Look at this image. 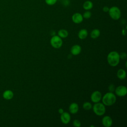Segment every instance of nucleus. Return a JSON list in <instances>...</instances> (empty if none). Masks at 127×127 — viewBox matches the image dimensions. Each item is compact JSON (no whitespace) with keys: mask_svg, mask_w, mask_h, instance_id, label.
Wrapping results in <instances>:
<instances>
[{"mask_svg":"<svg viewBox=\"0 0 127 127\" xmlns=\"http://www.w3.org/2000/svg\"><path fill=\"white\" fill-rule=\"evenodd\" d=\"M58 36L61 38H65L68 35V33L67 30L65 29H61L58 31Z\"/></svg>","mask_w":127,"mask_h":127,"instance_id":"obj_18","label":"nucleus"},{"mask_svg":"<svg viewBox=\"0 0 127 127\" xmlns=\"http://www.w3.org/2000/svg\"><path fill=\"white\" fill-rule=\"evenodd\" d=\"M100 35V31L98 29H93L90 33V37L93 39L97 38Z\"/></svg>","mask_w":127,"mask_h":127,"instance_id":"obj_17","label":"nucleus"},{"mask_svg":"<svg viewBox=\"0 0 127 127\" xmlns=\"http://www.w3.org/2000/svg\"><path fill=\"white\" fill-rule=\"evenodd\" d=\"M126 30H125V29H123V30H122V34L123 35H126Z\"/></svg>","mask_w":127,"mask_h":127,"instance_id":"obj_28","label":"nucleus"},{"mask_svg":"<svg viewBox=\"0 0 127 127\" xmlns=\"http://www.w3.org/2000/svg\"><path fill=\"white\" fill-rule=\"evenodd\" d=\"M115 86L114 84H111L110 85V86H109V90L110 91V92H113L114 91H115Z\"/></svg>","mask_w":127,"mask_h":127,"instance_id":"obj_24","label":"nucleus"},{"mask_svg":"<svg viewBox=\"0 0 127 127\" xmlns=\"http://www.w3.org/2000/svg\"><path fill=\"white\" fill-rule=\"evenodd\" d=\"M51 45L53 47L56 49L61 48L63 45V41L58 35H54L50 40Z\"/></svg>","mask_w":127,"mask_h":127,"instance_id":"obj_5","label":"nucleus"},{"mask_svg":"<svg viewBox=\"0 0 127 127\" xmlns=\"http://www.w3.org/2000/svg\"><path fill=\"white\" fill-rule=\"evenodd\" d=\"M61 120L64 124H67L70 121V116L67 112H64L61 115Z\"/></svg>","mask_w":127,"mask_h":127,"instance_id":"obj_9","label":"nucleus"},{"mask_svg":"<svg viewBox=\"0 0 127 127\" xmlns=\"http://www.w3.org/2000/svg\"><path fill=\"white\" fill-rule=\"evenodd\" d=\"M120 58L122 59H126L127 58V54L125 52H122L120 55Z\"/></svg>","mask_w":127,"mask_h":127,"instance_id":"obj_23","label":"nucleus"},{"mask_svg":"<svg viewBox=\"0 0 127 127\" xmlns=\"http://www.w3.org/2000/svg\"><path fill=\"white\" fill-rule=\"evenodd\" d=\"M45 2L47 4L49 5H54L57 1L58 0H45Z\"/></svg>","mask_w":127,"mask_h":127,"instance_id":"obj_21","label":"nucleus"},{"mask_svg":"<svg viewBox=\"0 0 127 127\" xmlns=\"http://www.w3.org/2000/svg\"><path fill=\"white\" fill-rule=\"evenodd\" d=\"M102 123L104 127H110L112 125L113 121L112 118L108 116H106L103 118L102 120Z\"/></svg>","mask_w":127,"mask_h":127,"instance_id":"obj_10","label":"nucleus"},{"mask_svg":"<svg viewBox=\"0 0 127 127\" xmlns=\"http://www.w3.org/2000/svg\"><path fill=\"white\" fill-rule=\"evenodd\" d=\"M117 77L121 80H123L126 77V72L123 69H120L117 72Z\"/></svg>","mask_w":127,"mask_h":127,"instance_id":"obj_16","label":"nucleus"},{"mask_svg":"<svg viewBox=\"0 0 127 127\" xmlns=\"http://www.w3.org/2000/svg\"><path fill=\"white\" fill-rule=\"evenodd\" d=\"M120 55L116 51H112L107 56L108 64L112 66H117L120 62Z\"/></svg>","mask_w":127,"mask_h":127,"instance_id":"obj_1","label":"nucleus"},{"mask_svg":"<svg viewBox=\"0 0 127 127\" xmlns=\"http://www.w3.org/2000/svg\"><path fill=\"white\" fill-rule=\"evenodd\" d=\"M93 110L94 113L97 116H101L103 115L106 111L105 105L103 103H95L93 107Z\"/></svg>","mask_w":127,"mask_h":127,"instance_id":"obj_4","label":"nucleus"},{"mask_svg":"<svg viewBox=\"0 0 127 127\" xmlns=\"http://www.w3.org/2000/svg\"><path fill=\"white\" fill-rule=\"evenodd\" d=\"M73 125L74 127H80L81 126V123L78 120H74L73 122Z\"/></svg>","mask_w":127,"mask_h":127,"instance_id":"obj_22","label":"nucleus"},{"mask_svg":"<svg viewBox=\"0 0 127 127\" xmlns=\"http://www.w3.org/2000/svg\"><path fill=\"white\" fill-rule=\"evenodd\" d=\"M93 7V3L90 0H86L83 4V8L85 10H89Z\"/></svg>","mask_w":127,"mask_h":127,"instance_id":"obj_14","label":"nucleus"},{"mask_svg":"<svg viewBox=\"0 0 127 127\" xmlns=\"http://www.w3.org/2000/svg\"><path fill=\"white\" fill-rule=\"evenodd\" d=\"M91 100L94 103L99 102L102 98L101 93L99 91H94L91 95Z\"/></svg>","mask_w":127,"mask_h":127,"instance_id":"obj_7","label":"nucleus"},{"mask_svg":"<svg viewBox=\"0 0 127 127\" xmlns=\"http://www.w3.org/2000/svg\"><path fill=\"white\" fill-rule=\"evenodd\" d=\"M92 108V104L89 102H85L83 104V108L85 110H89Z\"/></svg>","mask_w":127,"mask_h":127,"instance_id":"obj_19","label":"nucleus"},{"mask_svg":"<svg viewBox=\"0 0 127 127\" xmlns=\"http://www.w3.org/2000/svg\"><path fill=\"white\" fill-rule=\"evenodd\" d=\"M117 95L120 97L125 96L127 93V88L125 86L120 85L118 86L115 89Z\"/></svg>","mask_w":127,"mask_h":127,"instance_id":"obj_6","label":"nucleus"},{"mask_svg":"<svg viewBox=\"0 0 127 127\" xmlns=\"http://www.w3.org/2000/svg\"><path fill=\"white\" fill-rule=\"evenodd\" d=\"M83 17L82 16V15L78 12L74 13L72 16V21L76 24H79L81 23L83 21Z\"/></svg>","mask_w":127,"mask_h":127,"instance_id":"obj_8","label":"nucleus"},{"mask_svg":"<svg viewBox=\"0 0 127 127\" xmlns=\"http://www.w3.org/2000/svg\"><path fill=\"white\" fill-rule=\"evenodd\" d=\"M67 2H69V1L68 0H63V4L67 6L69 4V3H67Z\"/></svg>","mask_w":127,"mask_h":127,"instance_id":"obj_26","label":"nucleus"},{"mask_svg":"<svg viewBox=\"0 0 127 127\" xmlns=\"http://www.w3.org/2000/svg\"><path fill=\"white\" fill-rule=\"evenodd\" d=\"M108 12L111 18L114 20H118L121 16V10L116 6H113L110 7Z\"/></svg>","mask_w":127,"mask_h":127,"instance_id":"obj_3","label":"nucleus"},{"mask_svg":"<svg viewBox=\"0 0 127 127\" xmlns=\"http://www.w3.org/2000/svg\"><path fill=\"white\" fill-rule=\"evenodd\" d=\"M79 110L78 105L76 103H72L69 106V111L71 114H76Z\"/></svg>","mask_w":127,"mask_h":127,"instance_id":"obj_12","label":"nucleus"},{"mask_svg":"<svg viewBox=\"0 0 127 127\" xmlns=\"http://www.w3.org/2000/svg\"><path fill=\"white\" fill-rule=\"evenodd\" d=\"M116 101V97L115 95L111 92L106 93L102 98V102L104 105L111 106L115 103Z\"/></svg>","mask_w":127,"mask_h":127,"instance_id":"obj_2","label":"nucleus"},{"mask_svg":"<svg viewBox=\"0 0 127 127\" xmlns=\"http://www.w3.org/2000/svg\"><path fill=\"white\" fill-rule=\"evenodd\" d=\"M88 35V32L86 29H81L78 33V37L79 39L83 40L85 39Z\"/></svg>","mask_w":127,"mask_h":127,"instance_id":"obj_15","label":"nucleus"},{"mask_svg":"<svg viewBox=\"0 0 127 127\" xmlns=\"http://www.w3.org/2000/svg\"><path fill=\"white\" fill-rule=\"evenodd\" d=\"M92 15L91 12L89 10H86L83 14L82 16L85 19H89Z\"/></svg>","mask_w":127,"mask_h":127,"instance_id":"obj_20","label":"nucleus"},{"mask_svg":"<svg viewBox=\"0 0 127 127\" xmlns=\"http://www.w3.org/2000/svg\"><path fill=\"white\" fill-rule=\"evenodd\" d=\"M109 8H109L108 6H104V7H103L102 10H103V11H104L105 12H107L109 11Z\"/></svg>","mask_w":127,"mask_h":127,"instance_id":"obj_25","label":"nucleus"},{"mask_svg":"<svg viewBox=\"0 0 127 127\" xmlns=\"http://www.w3.org/2000/svg\"><path fill=\"white\" fill-rule=\"evenodd\" d=\"M2 96L6 100H10L13 98V93L10 90H6L3 92Z\"/></svg>","mask_w":127,"mask_h":127,"instance_id":"obj_13","label":"nucleus"},{"mask_svg":"<svg viewBox=\"0 0 127 127\" xmlns=\"http://www.w3.org/2000/svg\"><path fill=\"white\" fill-rule=\"evenodd\" d=\"M81 51V47L78 45H75L73 46L71 49H70V52L72 55L76 56L79 55Z\"/></svg>","mask_w":127,"mask_h":127,"instance_id":"obj_11","label":"nucleus"},{"mask_svg":"<svg viewBox=\"0 0 127 127\" xmlns=\"http://www.w3.org/2000/svg\"><path fill=\"white\" fill-rule=\"evenodd\" d=\"M64 112V110H63L62 108H60V109H59V110H58V112H59L60 114H62Z\"/></svg>","mask_w":127,"mask_h":127,"instance_id":"obj_27","label":"nucleus"}]
</instances>
